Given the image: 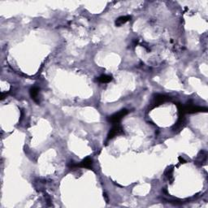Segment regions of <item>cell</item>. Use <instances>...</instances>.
I'll list each match as a JSON object with an SVG mask.
<instances>
[{
    "instance_id": "cell-1",
    "label": "cell",
    "mask_w": 208,
    "mask_h": 208,
    "mask_svg": "<svg viewBox=\"0 0 208 208\" xmlns=\"http://www.w3.org/2000/svg\"><path fill=\"white\" fill-rule=\"evenodd\" d=\"M128 111L127 109H123V110H121V111H118V112H116V113L113 114V115H111V116H109L108 121L110 123L113 124H118L121 119L128 114Z\"/></svg>"
},
{
    "instance_id": "cell-7",
    "label": "cell",
    "mask_w": 208,
    "mask_h": 208,
    "mask_svg": "<svg viewBox=\"0 0 208 208\" xmlns=\"http://www.w3.org/2000/svg\"><path fill=\"white\" fill-rule=\"evenodd\" d=\"M111 80H112V77H111V76L108 75H102L101 77H99V79H98V81L101 83H108L110 82Z\"/></svg>"
},
{
    "instance_id": "cell-6",
    "label": "cell",
    "mask_w": 208,
    "mask_h": 208,
    "mask_svg": "<svg viewBox=\"0 0 208 208\" xmlns=\"http://www.w3.org/2000/svg\"><path fill=\"white\" fill-rule=\"evenodd\" d=\"M131 19V16H120L119 17L118 19L116 20V26H120L122 24H125L126 22L128 21Z\"/></svg>"
},
{
    "instance_id": "cell-5",
    "label": "cell",
    "mask_w": 208,
    "mask_h": 208,
    "mask_svg": "<svg viewBox=\"0 0 208 208\" xmlns=\"http://www.w3.org/2000/svg\"><path fill=\"white\" fill-rule=\"evenodd\" d=\"M77 167H85V168H90L92 167V160L90 158H86L80 164H77Z\"/></svg>"
},
{
    "instance_id": "cell-3",
    "label": "cell",
    "mask_w": 208,
    "mask_h": 208,
    "mask_svg": "<svg viewBox=\"0 0 208 208\" xmlns=\"http://www.w3.org/2000/svg\"><path fill=\"white\" fill-rule=\"evenodd\" d=\"M168 99H169L168 97H166V96H164V95H158L155 98V101H154V102H153L154 106H159V105H160V104L163 103L164 102L167 101Z\"/></svg>"
},
{
    "instance_id": "cell-2",
    "label": "cell",
    "mask_w": 208,
    "mask_h": 208,
    "mask_svg": "<svg viewBox=\"0 0 208 208\" xmlns=\"http://www.w3.org/2000/svg\"><path fill=\"white\" fill-rule=\"evenodd\" d=\"M124 131H123V128H122V127H121L120 124H114L113 127L110 129V131H109V133H108V138H107V139H111V138H113L114 137H116V135H119V134H120V133H123Z\"/></svg>"
},
{
    "instance_id": "cell-4",
    "label": "cell",
    "mask_w": 208,
    "mask_h": 208,
    "mask_svg": "<svg viewBox=\"0 0 208 208\" xmlns=\"http://www.w3.org/2000/svg\"><path fill=\"white\" fill-rule=\"evenodd\" d=\"M39 89L37 86H34L30 89V96L33 99L37 102V103H39Z\"/></svg>"
}]
</instances>
